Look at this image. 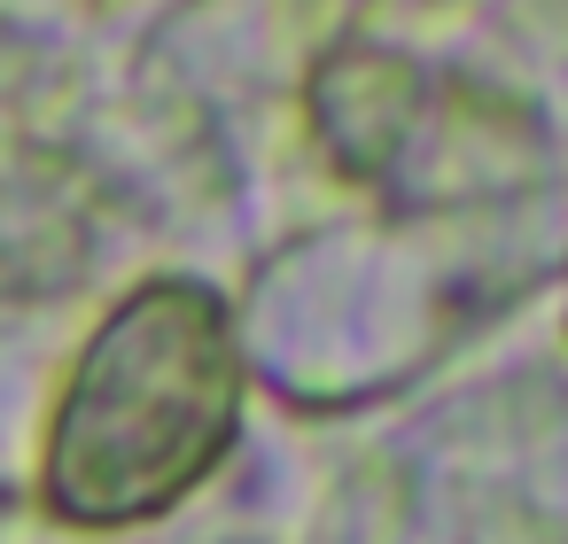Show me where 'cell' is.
<instances>
[{
	"mask_svg": "<svg viewBox=\"0 0 568 544\" xmlns=\"http://www.w3.org/2000/svg\"><path fill=\"white\" fill-rule=\"evenodd\" d=\"M234 435V342L203 288L164 280L133 296L94 350L55 420L48 490L71 521L164 513Z\"/></svg>",
	"mask_w": 568,
	"mask_h": 544,
	"instance_id": "cell-1",
	"label": "cell"
}]
</instances>
